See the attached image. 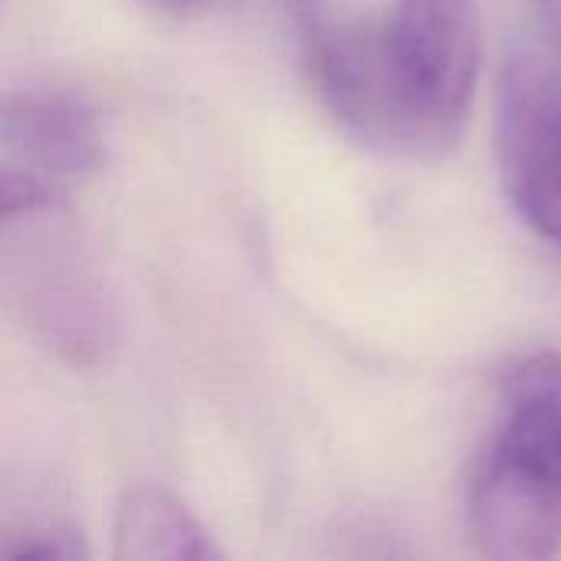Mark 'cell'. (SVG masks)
Listing matches in <instances>:
<instances>
[{"instance_id":"cell-1","label":"cell","mask_w":561,"mask_h":561,"mask_svg":"<svg viewBox=\"0 0 561 561\" xmlns=\"http://www.w3.org/2000/svg\"><path fill=\"white\" fill-rule=\"evenodd\" d=\"M312 79L352 135L398 158L434 161L467 125L480 76L477 0H391L381 20L319 23Z\"/></svg>"},{"instance_id":"cell-3","label":"cell","mask_w":561,"mask_h":561,"mask_svg":"<svg viewBox=\"0 0 561 561\" xmlns=\"http://www.w3.org/2000/svg\"><path fill=\"white\" fill-rule=\"evenodd\" d=\"M496 161L523 224L561 247V62L546 43L516 46L500 72Z\"/></svg>"},{"instance_id":"cell-2","label":"cell","mask_w":561,"mask_h":561,"mask_svg":"<svg viewBox=\"0 0 561 561\" xmlns=\"http://www.w3.org/2000/svg\"><path fill=\"white\" fill-rule=\"evenodd\" d=\"M467 533L486 559L542 561L561 549L559 352H536L506 375L467 486Z\"/></svg>"},{"instance_id":"cell-7","label":"cell","mask_w":561,"mask_h":561,"mask_svg":"<svg viewBox=\"0 0 561 561\" xmlns=\"http://www.w3.org/2000/svg\"><path fill=\"white\" fill-rule=\"evenodd\" d=\"M539 10V26L546 33V46L561 62V0H533Z\"/></svg>"},{"instance_id":"cell-6","label":"cell","mask_w":561,"mask_h":561,"mask_svg":"<svg viewBox=\"0 0 561 561\" xmlns=\"http://www.w3.org/2000/svg\"><path fill=\"white\" fill-rule=\"evenodd\" d=\"M49 204H53V191L46 181H39L36 174H26V171L0 168V220L43 210Z\"/></svg>"},{"instance_id":"cell-5","label":"cell","mask_w":561,"mask_h":561,"mask_svg":"<svg viewBox=\"0 0 561 561\" xmlns=\"http://www.w3.org/2000/svg\"><path fill=\"white\" fill-rule=\"evenodd\" d=\"M115 559L207 561L217 549L187 506L158 486L131 490L115 519Z\"/></svg>"},{"instance_id":"cell-4","label":"cell","mask_w":561,"mask_h":561,"mask_svg":"<svg viewBox=\"0 0 561 561\" xmlns=\"http://www.w3.org/2000/svg\"><path fill=\"white\" fill-rule=\"evenodd\" d=\"M0 141L53 174H82L102 161L99 118L69 92L39 89L0 102Z\"/></svg>"},{"instance_id":"cell-8","label":"cell","mask_w":561,"mask_h":561,"mask_svg":"<svg viewBox=\"0 0 561 561\" xmlns=\"http://www.w3.org/2000/svg\"><path fill=\"white\" fill-rule=\"evenodd\" d=\"M158 7H164V10H171V13H197V10H204L210 0H154Z\"/></svg>"}]
</instances>
